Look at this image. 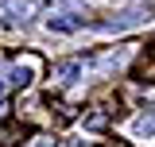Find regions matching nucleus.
<instances>
[{"label": "nucleus", "mask_w": 155, "mask_h": 147, "mask_svg": "<svg viewBox=\"0 0 155 147\" xmlns=\"http://www.w3.org/2000/svg\"><path fill=\"white\" fill-rule=\"evenodd\" d=\"M81 23V16H51V31H78Z\"/></svg>", "instance_id": "5"}, {"label": "nucleus", "mask_w": 155, "mask_h": 147, "mask_svg": "<svg viewBox=\"0 0 155 147\" xmlns=\"http://www.w3.org/2000/svg\"><path fill=\"white\" fill-rule=\"evenodd\" d=\"M78 74H81L78 62H58V66H54V85H70Z\"/></svg>", "instance_id": "4"}, {"label": "nucleus", "mask_w": 155, "mask_h": 147, "mask_svg": "<svg viewBox=\"0 0 155 147\" xmlns=\"http://www.w3.org/2000/svg\"><path fill=\"white\" fill-rule=\"evenodd\" d=\"M8 116H12V105H4V101H0V124H4Z\"/></svg>", "instance_id": "9"}, {"label": "nucleus", "mask_w": 155, "mask_h": 147, "mask_svg": "<svg viewBox=\"0 0 155 147\" xmlns=\"http://www.w3.org/2000/svg\"><path fill=\"white\" fill-rule=\"evenodd\" d=\"M105 124H109V116H105V112H93V116H85V128H89V132H101Z\"/></svg>", "instance_id": "8"}, {"label": "nucleus", "mask_w": 155, "mask_h": 147, "mask_svg": "<svg viewBox=\"0 0 155 147\" xmlns=\"http://www.w3.org/2000/svg\"><path fill=\"white\" fill-rule=\"evenodd\" d=\"M136 77L155 81V51H147V54H136Z\"/></svg>", "instance_id": "3"}, {"label": "nucleus", "mask_w": 155, "mask_h": 147, "mask_svg": "<svg viewBox=\"0 0 155 147\" xmlns=\"http://www.w3.org/2000/svg\"><path fill=\"white\" fill-rule=\"evenodd\" d=\"M0 12L12 19V23H27L31 12H35V4H31V0H4V4H0Z\"/></svg>", "instance_id": "2"}, {"label": "nucleus", "mask_w": 155, "mask_h": 147, "mask_svg": "<svg viewBox=\"0 0 155 147\" xmlns=\"http://www.w3.org/2000/svg\"><path fill=\"white\" fill-rule=\"evenodd\" d=\"M101 147H128V143H101Z\"/></svg>", "instance_id": "11"}, {"label": "nucleus", "mask_w": 155, "mask_h": 147, "mask_svg": "<svg viewBox=\"0 0 155 147\" xmlns=\"http://www.w3.org/2000/svg\"><path fill=\"white\" fill-rule=\"evenodd\" d=\"M39 66H43V62H39V54H23V58H16V62H12V70H8V77H4V81H12V85H31Z\"/></svg>", "instance_id": "1"}, {"label": "nucleus", "mask_w": 155, "mask_h": 147, "mask_svg": "<svg viewBox=\"0 0 155 147\" xmlns=\"http://www.w3.org/2000/svg\"><path fill=\"white\" fill-rule=\"evenodd\" d=\"M151 132H155V112H143L136 120V136H151Z\"/></svg>", "instance_id": "6"}, {"label": "nucleus", "mask_w": 155, "mask_h": 147, "mask_svg": "<svg viewBox=\"0 0 155 147\" xmlns=\"http://www.w3.org/2000/svg\"><path fill=\"white\" fill-rule=\"evenodd\" d=\"M4 89H8V81H4V77H0V97H4Z\"/></svg>", "instance_id": "10"}, {"label": "nucleus", "mask_w": 155, "mask_h": 147, "mask_svg": "<svg viewBox=\"0 0 155 147\" xmlns=\"http://www.w3.org/2000/svg\"><path fill=\"white\" fill-rule=\"evenodd\" d=\"M31 4H39V0H31Z\"/></svg>", "instance_id": "12"}, {"label": "nucleus", "mask_w": 155, "mask_h": 147, "mask_svg": "<svg viewBox=\"0 0 155 147\" xmlns=\"http://www.w3.org/2000/svg\"><path fill=\"white\" fill-rule=\"evenodd\" d=\"M23 147H54V136L39 132V136H31V139H23Z\"/></svg>", "instance_id": "7"}]
</instances>
